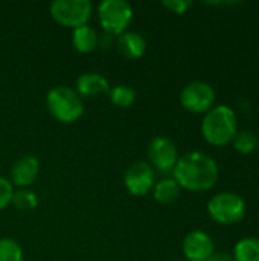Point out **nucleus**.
I'll return each instance as SVG.
<instances>
[{"label": "nucleus", "mask_w": 259, "mask_h": 261, "mask_svg": "<svg viewBox=\"0 0 259 261\" xmlns=\"http://www.w3.org/2000/svg\"><path fill=\"white\" fill-rule=\"evenodd\" d=\"M110 99L118 107H130L136 99V92L124 84H119L110 90Z\"/></svg>", "instance_id": "obj_18"}, {"label": "nucleus", "mask_w": 259, "mask_h": 261, "mask_svg": "<svg viewBox=\"0 0 259 261\" xmlns=\"http://www.w3.org/2000/svg\"><path fill=\"white\" fill-rule=\"evenodd\" d=\"M234 148L241 154H250L253 153L259 145L258 136L250 130H241L234 138Z\"/></svg>", "instance_id": "obj_17"}, {"label": "nucleus", "mask_w": 259, "mask_h": 261, "mask_svg": "<svg viewBox=\"0 0 259 261\" xmlns=\"http://www.w3.org/2000/svg\"><path fill=\"white\" fill-rule=\"evenodd\" d=\"M46 106L50 115L61 122H73L84 112L81 96L73 89L66 86L50 89L46 96Z\"/></svg>", "instance_id": "obj_3"}, {"label": "nucleus", "mask_w": 259, "mask_h": 261, "mask_svg": "<svg viewBox=\"0 0 259 261\" xmlns=\"http://www.w3.org/2000/svg\"><path fill=\"white\" fill-rule=\"evenodd\" d=\"M50 14L60 24L76 29L90 18L92 3L89 0H55L50 5Z\"/></svg>", "instance_id": "obj_6"}, {"label": "nucleus", "mask_w": 259, "mask_h": 261, "mask_svg": "<svg viewBox=\"0 0 259 261\" xmlns=\"http://www.w3.org/2000/svg\"><path fill=\"white\" fill-rule=\"evenodd\" d=\"M238 133V121L235 112L227 106L212 107L203 118L202 135L211 145L224 147L234 141Z\"/></svg>", "instance_id": "obj_2"}, {"label": "nucleus", "mask_w": 259, "mask_h": 261, "mask_svg": "<svg viewBox=\"0 0 259 261\" xmlns=\"http://www.w3.org/2000/svg\"><path fill=\"white\" fill-rule=\"evenodd\" d=\"M148 159L160 173H169L179 161L177 147L171 139L157 136L148 145Z\"/></svg>", "instance_id": "obj_8"}, {"label": "nucleus", "mask_w": 259, "mask_h": 261, "mask_svg": "<svg viewBox=\"0 0 259 261\" xmlns=\"http://www.w3.org/2000/svg\"><path fill=\"white\" fill-rule=\"evenodd\" d=\"M174 180L188 191H208L218 180V165L206 153L191 151L179 158L174 170Z\"/></svg>", "instance_id": "obj_1"}, {"label": "nucleus", "mask_w": 259, "mask_h": 261, "mask_svg": "<svg viewBox=\"0 0 259 261\" xmlns=\"http://www.w3.org/2000/svg\"><path fill=\"white\" fill-rule=\"evenodd\" d=\"M72 41H73V46L78 52L89 54V52L96 49L99 38H98V34L93 28L84 24V26H79L73 31Z\"/></svg>", "instance_id": "obj_14"}, {"label": "nucleus", "mask_w": 259, "mask_h": 261, "mask_svg": "<svg viewBox=\"0 0 259 261\" xmlns=\"http://www.w3.org/2000/svg\"><path fill=\"white\" fill-rule=\"evenodd\" d=\"M163 6L168 8L174 14H185L192 6V2L191 0H165Z\"/></svg>", "instance_id": "obj_22"}, {"label": "nucleus", "mask_w": 259, "mask_h": 261, "mask_svg": "<svg viewBox=\"0 0 259 261\" xmlns=\"http://www.w3.org/2000/svg\"><path fill=\"white\" fill-rule=\"evenodd\" d=\"M180 261H188V260H180Z\"/></svg>", "instance_id": "obj_24"}, {"label": "nucleus", "mask_w": 259, "mask_h": 261, "mask_svg": "<svg viewBox=\"0 0 259 261\" xmlns=\"http://www.w3.org/2000/svg\"><path fill=\"white\" fill-rule=\"evenodd\" d=\"M234 261H259V239L247 237L240 240L234 249Z\"/></svg>", "instance_id": "obj_16"}, {"label": "nucleus", "mask_w": 259, "mask_h": 261, "mask_svg": "<svg viewBox=\"0 0 259 261\" xmlns=\"http://www.w3.org/2000/svg\"><path fill=\"white\" fill-rule=\"evenodd\" d=\"M180 196V187L174 179H163L154 185V199L162 205L174 203Z\"/></svg>", "instance_id": "obj_15"}, {"label": "nucleus", "mask_w": 259, "mask_h": 261, "mask_svg": "<svg viewBox=\"0 0 259 261\" xmlns=\"http://www.w3.org/2000/svg\"><path fill=\"white\" fill-rule=\"evenodd\" d=\"M98 15L108 34L121 35L133 18V9L125 0H104L98 8Z\"/></svg>", "instance_id": "obj_5"}, {"label": "nucleus", "mask_w": 259, "mask_h": 261, "mask_svg": "<svg viewBox=\"0 0 259 261\" xmlns=\"http://www.w3.org/2000/svg\"><path fill=\"white\" fill-rule=\"evenodd\" d=\"M23 251L20 245L11 239H0V261H21Z\"/></svg>", "instance_id": "obj_20"}, {"label": "nucleus", "mask_w": 259, "mask_h": 261, "mask_svg": "<svg viewBox=\"0 0 259 261\" xmlns=\"http://www.w3.org/2000/svg\"><path fill=\"white\" fill-rule=\"evenodd\" d=\"M118 49L127 58H140L147 50V41L139 32H124L118 38Z\"/></svg>", "instance_id": "obj_13"}, {"label": "nucleus", "mask_w": 259, "mask_h": 261, "mask_svg": "<svg viewBox=\"0 0 259 261\" xmlns=\"http://www.w3.org/2000/svg\"><path fill=\"white\" fill-rule=\"evenodd\" d=\"M40 171V164L38 159L35 156H21L20 159H17L12 165L11 170V177L14 185L21 187V188H27L38 176Z\"/></svg>", "instance_id": "obj_11"}, {"label": "nucleus", "mask_w": 259, "mask_h": 261, "mask_svg": "<svg viewBox=\"0 0 259 261\" xmlns=\"http://www.w3.org/2000/svg\"><path fill=\"white\" fill-rule=\"evenodd\" d=\"M12 194H14V188L12 184L3 177H0V211L5 210L11 200H12Z\"/></svg>", "instance_id": "obj_21"}, {"label": "nucleus", "mask_w": 259, "mask_h": 261, "mask_svg": "<svg viewBox=\"0 0 259 261\" xmlns=\"http://www.w3.org/2000/svg\"><path fill=\"white\" fill-rule=\"evenodd\" d=\"M214 252V240L203 231L189 232L183 240V254L188 261H206Z\"/></svg>", "instance_id": "obj_10"}, {"label": "nucleus", "mask_w": 259, "mask_h": 261, "mask_svg": "<svg viewBox=\"0 0 259 261\" xmlns=\"http://www.w3.org/2000/svg\"><path fill=\"white\" fill-rule=\"evenodd\" d=\"M180 102L192 113H208L215 104V90L209 83L192 81L183 87Z\"/></svg>", "instance_id": "obj_7"}, {"label": "nucleus", "mask_w": 259, "mask_h": 261, "mask_svg": "<svg viewBox=\"0 0 259 261\" xmlns=\"http://www.w3.org/2000/svg\"><path fill=\"white\" fill-rule=\"evenodd\" d=\"M11 202L20 211H32L38 205V197H37V194L34 191H31L27 188H23V190H18L17 193L12 194Z\"/></svg>", "instance_id": "obj_19"}, {"label": "nucleus", "mask_w": 259, "mask_h": 261, "mask_svg": "<svg viewBox=\"0 0 259 261\" xmlns=\"http://www.w3.org/2000/svg\"><path fill=\"white\" fill-rule=\"evenodd\" d=\"M206 261H234V257L227 252H214Z\"/></svg>", "instance_id": "obj_23"}, {"label": "nucleus", "mask_w": 259, "mask_h": 261, "mask_svg": "<svg viewBox=\"0 0 259 261\" xmlns=\"http://www.w3.org/2000/svg\"><path fill=\"white\" fill-rule=\"evenodd\" d=\"M154 179L153 167L143 161L131 164L124 174V184L128 193L137 197L148 194V191L154 187Z\"/></svg>", "instance_id": "obj_9"}, {"label": "nucleus", "mask_w": 259, "mask_h": 261, "mask_svg": "<svg viewBox=\"0 0 259 261\" xmlns=\"http://www.w3.org/2000/svg\"><path fill=\"white\" fill-rule=\"evenodd\" d=\"M211 219L220 225L240 223L246 216V203L235 193H218L208 203Z\"/></svg>", "instance_id": "obj_4"}, {"label": "nucleus", "mask_w": 259, "mask_h": 261, "mask_svg": "<svg viewBox=\"0 0 259 261\" xmlns=\"http://www.w3.org/2000/svg\"><path fill=\"white\" fill-rule=\"evenodd\" d=\"M78 95L84 98H93L102 93H107L110 90L108 81L101 76L99 73H84L78 78L76 83Z\"/></svg>", "instance_id": "obj_12"}]
</instances>
